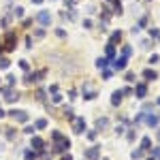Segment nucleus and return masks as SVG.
<instances>
[{
    "instance_id": "obj_25",
    "label": "nucleus",
    "mask_w": 160,
    "mask_h": 160,
    "mask_svg": "<svg viewBox=\"0 0 160 160\" xmlns=\"http://www.w3.org/2000/svg\"><path fill=\"white\" fill-rule=\"evenodd\" d=\"M150 34H152V38H158V41H160V30L152 28V30H150Z\"/></svg>"
},
{
    "instance_id": "obj_36",
    "label": "nucleus",
    "mask_w": 160,
    "mask_h": 160,
    "mask_svg": "<svg viewBox=\"0 0 160 160\" xmlns=\"http://www.w3.org/2000/svg\"><path fill=\"white\" fill-rule=\"evenodd\" d=\"M154 158H160V147H154Z\"/></svg>"
},
{
    "instance_id": "obj_37",
    "label": "nucleus",
    "mask_w": 160,
    "mask_h": 160,
    "mask_svg": "<svg viewBox=\"0 0 160 160\" xmlns=\"http://www.w3.org/2000/svg\"><path fill=\"white\" fill-rule=\"evenodd\" d=\"M56 34H58L60 38H64V36H66V32H64V30H56Z\"/></svg>"
},
{
    "instance_id": "obj_30",
    "label": "nucleus",
    "mask_w": 160,
    "mask_h": 160,
    "mask_svg": "<svg viewBox=\"0 0 160 160\" xmlns=\"http://www.w3.org/2000/svg\"><path fill=\"white\" fill-rule=\"evenodd\" d=\"M158 60H160V56H158V53H154V56L150 58V64H156V62H158Z\"/></svg>"
},
{
    "instance_id": "obj_29",
    "label": "nucleus",
    "mask_w": 160,
    "mask_h": 160,
    "mask_svg": "<svg viewBox=\"0 0 160 160\" xmlns=\"http://www.w3.org/2000/svg\"><path fill=\"white\" fill-rule=\"evenodd\" d=\"M141 47H143V49H150V47H152V43L145 38V41H141Z\"/></svg>"
},
{
    "instance_id": "obj_5",
    "label": "nucleus",
    "mask_w": 160,
    "mask_h": 160,
    "mask_svg": "<svg viewBox=\"0 0 160 160\" xmlns=\"http://www.w3.org/2000/svg\"><path fill=\"white\" fill-rule=\"evenodd\" d=\"M73 130L77 132V135H81V132L85 130V120L83 118H75L73 120Z\"/></svg>"
},
{
    "instance_id": "obj_7",
    "label": "nucleus",
    "mask_w": 160,
    "mask_h": 160,
    "mask_svg": "<svg viewBox=\"0 0 160 160\" xmlns=\"http://www.w3.org/2000/svg\"><path fill=\"white\" fill-rule=\"evenodd\" d=\"M11 118H15L17 122H28V113L26 111H17V109H13V111H9Z\"/></svg>"
},
{
    "instance_id": "obj_27",
    "label": "nucleus",
    "mask_w": 160,
    "mask_h": 160,
    "mask_svg": "<svg viewBox=\"0 0 160 160\" xmlns=\"http://www.w3.org/2000/svg\"><path fill=\"white\" fill-rule=\"evenodd\" d=\"M19 66H21V68H24V70H28V68H30L28 60H19Z\"/></svg>"
},
{
    "instance_id": "obj_40",
    "label": "nucleus",
    "mask_w": 160,
    "mask_h": 160,
    "mask_svg": "<svg viewBox=\"0 0 160 160\" xmlns=\"http://www.w3.org/2000/svg\"><path fill=\"white\" fill-rule=\"evenodd\" d=\"M158 139H160V132H158Z\"/></svg>"
},
{
    "instance_id": "obj_12",
    "label": "nucleus",
    "mask_w": 160,
    "mask_h": 160,
    "mask_svg": "<svg viewBox=\"0 0 160 160\" xmlns=\"http://www.w3.org/2000/svg\"><path fill=\"white\" fill-rule=\"evenodd\" d=\"M143 77H145V81H154V79H158L156 70H152V68H145V70H143Z\"/></svg>"
},
{
    "instance_id": "obj_22",
    "label": "nucleus",
    "mask_w": 160,
    "mask_h": 160,
    "mask_svg": "<svg viewBox=\"0 0 160 160\" xmlns=\"http://www.w3.org/2000/svg\"><path fill=\"white\" fill-rule=\"evenodd\" d=\"M150 145H152V141L147 139V137H143V141H141V147H143V150H150Z\"/></svg>"
},
{
    "instance_id": "obj_39",
    "label": "nucleus",
    "mask_w": 160,
    "mask_h": 160,
    "mask_svg": "<svg viewBox=\"0 0 160 160\" xmlns=\"http://www.w3.org/2000/svg\"><path fill=\"white\" fill-rule=\"evenodd\" d=\"M32 2H34V4H41V2H43V0H32Z\"/></svg>"
},
{
    "instance_id": "obj_15",
    "label": "nucleus",
    "mask_w": 160,
    "mask_h": 160,
    "mask_svg": "<svg viewBox=\"0 0 160 160\" xmlns=\"http://www.w3.org/2000/svg\"><path fill=\"white\" fill-rule=\"evenodd\" d=\"M107 64H109V58H107V56H103V58H98V60H96V66H98L101 70H103V68H107Z\"/></svg>"
},
{
    "instance_id": "obj_34",
    "label": "nucleus",
    "mask_w": 160,
    "mask_h": 160,
    "mask_svg": "<svg viewBox=\"0 0 160 160\" xmlns=\"http://www.w3.org/2000/svg\"><path fill=\"white\" fill-rule=\"evenodd\" d=\"M88 139H90V141H94V139H96V132H94V130H92V132H88Z\"/></svg>"
},
{
    "instance_id": "obj_8",
    "label": "nucleus",
    "mask_w": 160,
    "mask_h": 160,
    "mask_svg": "<svg viewBox=\"0 0 160 160\" xmlns=\"http://www.w3.org/2000/svg\"><path fill=\"white\" fill-rule=\"evenodd\" d=\"M126 62H128V58H124V56L122 58H115L113 60V68L115 70H124L126 68Z\"/></svg>"
},
{
    "instance_id": "obj_4",
    "label": "nucleus",
    "mask_w": 160,
    "mask_h": 160,
    "mask_svg": "<svg viewBox=\"0 0 160 160\" xmlns=\"http://www.w3.org/2000/svg\"><path fill=\"white\" fill-rule=\"evenodd\" d=\"M4 94V101H9V103H15V98H19L17 94H15V90H13V85L11 88H2V90H0Z\"/></svg>"
},
{
    "instance_id": "obj_24",
    "label": "nucleus",
    "mask_w": 160,
    "mask_h": 160,
    "mask_svg": "<svg viewBox=\"0 0 160 160\" xmlns=\"http://www.w3.org/2000/svg\"><path fill=\"white\" fill-rule=\"evenodd\" d=\"M64 17H68L70 21H73V19H77V11H75V9H70V13H66Z\"/></svg>"
},
{
    "instance_id": "obj_41",
    "label": "nucleus",
    "mask_w": 160,
    "mask_h": 160,
    "mask_svg": "<svg viewBox=\"0 0 160 160\" xmlns=\"http://www.w3.org/2000/svg\"><path fill=\"white\" fill-rule=\"evenodd\" d=\"M158 105H160V98H158Z\"/></svg>"
},
{
    "instance_id": "obj_33",
    "label": "nucleus",
    "mask_w": 160,
    "mask_h": 160,
    "mask_svg": "<svg viewBox=\"0 0 160 160\" xmlns=\"http://www.w3.org/2000/svg\"><path fill=\"white\" fill-rule=\"evenodd\" d=\"M145 24H147V17H141V19H139V24H137V26H139V28H143Z\"/></svg>"
},
{
    "instance_id": "obj_18",
    "label": "nucleus",
    "mask_w": 160,
    "mask_h": 160,
    "mask_svg": "<svg viewBox=\"0 0 160 160\" xmlns=\"http://www.w3.org/2000/svg\"><path fill=\"white\" fill-rule=\"evenodd\" d=\"M105 56H107V58H113V56H115V45H107V49H105Z\"/></svg>"
},
{
    "instance_id": "obj_21",
    "label": "nucleus",
    "mask_w": 160,
    "mask_h": 160,
    "mask_svg": "<svg viewBox=\"0 0 160 160\" xmlns=\"http://www.w3.org/2000/svg\"><path fill=\"white\" fill-rule=\"evenodd\" d=\"M130 156H132V160H139V158H143V150H135Z\"/></svg>"
},
{
    "instance_id": "obj_3",
    "label": "nucleus",
    "mask_w": 160,
    "mask_h": 160,
    "mask_svg": "<svg viewBox=\"0 0 160 160\" xmlns=\"http://www.w3.org/2000/svg\"><path fill=\"white\" fill-rule=\"evenodd\" d=\"M96 96H98V92H96L90 83H85V85H83V98H85V101H94Z\"/></svg>"
},
{
    "instance_id": "obj_26",
    "label": "nucleus",
    "mask_w": 160,
    "mask_h": 160,
    "mask_svg": "<svg viewBox=\"0 0 160 160\" xmlns=\"http://www.w3.org/2000/svg\"><path fill=\"white\" fill-rule=\"evenodd\" d=\"M36 158V150L34 152H26V160H34Z\"/></svg>"
},
{
    "instance_id": "obj_10",
    "label": "nucleus",
    "mask_w": 160,
    "mask_h": 160,
    "mask_svg": "<svg viewBox=\"0 0 160 160\" xmlns=\"http://www.w3.org/2000/svg\"><path fill=\"white\" fill-rule=\"evenodd\" d=\"M122 96H124L122 90H115V92H113V96H111V105H113V107H118V105L122 103Z\"/></svg>"
},
{
    "instance_id": "obj_9",
    "label": "nucleus",
    "mask_w": 160,
    "mask_h": 160,
    "mask_svg": "<svg viewBox=\"0 0 160 160\" xmlns=\"http://www.w3.org/2000/svg\"><path fill=\"white\" fill-rule=\"evenodd\" d=\"M145 94H147V85L145 83H139L135 88V96L137 98H145Z\"/></svg>"
},
{
    "instance_id": "obj_23",
    "label": "nucleus",
    "mask_w": 160,
    "mask_h": 160,
    "mask_svg": "<svg viewBox=\"0 0 160 160\" xmlns=\"http://www.w3.org/2000/svg\"><path fill=\"white\" fill-rule=\"evenodd\" d=\"M13 15H15V17H24V7H17V9H13Z\"/></svg>"
},
{
    "instance_id": "obj_19",
    "label": "nucleus",
    "mask_w": 160,
    "mask_h": 160,
    "mask_svg": "<svg viewBox=\"0 0 160 160\" xmlns=\"http://www.w3.org/2000/svg\"><path fill=\"white\" fill-rule=\"evenodd\" d=\"M45 126H47V120H36L34 122V128H38V130H43Z\"/></svg>"
},
{
    "instance_id": "obj_32",
    "label": "nucleus",
    "mask_w": 160,
    "mask_h": 160,
    "mask_svg": "<svg viewBox=\"0 0 160 160\" xmlns=\"http://www.w3.org/2000/svg\"><path fill=\"white\" fill-rule=\"evenodd\" d=\"M7 81H9V85H15V75H9Z\"/></svg>"
},
{
    "instance_id": "obj_31",
    "label": "nucleus",
    "mask_w": 160,
    "mask_h": 160,
    "mask_svg": "<svg viewBox=\"0 0 160 160\" xmlns=\"http://www.w3.org/2000/svg\"><path fill=\"white\" fill-rule=\"evenodd\" d=\"M83 28H85V30L92 28V21H90V19H83Z\"/></svg>"
},
{
    "instance_id": "obj_20",
    "label": "nucleus",
    "mask_w": 160,
    "mask_h": 160,
    "mask_svg": "<svg viewBox=\"0 0 160 160\" xmlns=\"http://www.w3.org/2000/svg\"><path fill=\"white\" fill-rule=\"evenodd\" d=\"M122 56H124V58H130V56H132V47H130V45H126V47L122 49Z\"/></svg>"
},
{
    "instance_id": "obj_38",
    "label": "nucleus",
    "mask_w": 160,
    "mask_h": 160,
    "mask_svg": "<svg viewBox=\"0 0 160 160\" xmlns=\"http://www.w3.org/2000/svg\"><path fill=\"white\" fill-rule=\"evenodd\" d=\"M4 115H7V111H4V109H0V118H4Z\"/></svg>"
},
{
    "instance_id": "obj_6",
    "label": "nucleus",
    "mask_w": 160,
    "mask_h": 160,
    "mask_svg": "<svg viewBox=\"0 0 160 160\" xmlns=\"http://www.w3.org/2000/svg\"><path fill=\"white\" fill-rule=\"evenodd\" d=\"M98 154H101V147L94 145V147H90V150L83 154V158H85V160H98Z\"/></svg>"
},
{
    "instance_id": "obj_28",
    "label": "nucleus",
    "mask_w": 160,
    "mask_h": 160,
    "mask_svg": "<svg viewBox=\"0 0 160 160\" xmlns=\"http://www.w3.org/2000/svg\"><path fill=\"white\" fill-rule=\"evenodd\" d=\"M34 36H36V38H43V36H45V30H43V28H38V30L34 32Z\"/></svg>"
},
{
    "instance_id": "obj_2",
    "label": "nucleus",
    "mask_w": 160,
    "mask_h": 160,
    "mask_svg": "<svg viewBox=\"0 0 160 160\" xmlns=\"http://www.w3.org/2000/svg\"><path fill=\"white\" fill-rule=\"evenodd\" d=\"M15 43H17V34H15V32H7V36H4V47L15 49Z\"/></svg>"
},
{
    "instance_id": "obj_17",
    "label": "nucleus",
    "mask_w": 160,
    "mask_h": 160,
    "mask_svg": "<svg viewBox=\"0 0 160 160\" xmlns=\"http://www.w3.org/2000/svg\"><path fill=\"white\" fill-rule=\"evenodd\" d=\"M9 64H11V60H9V58L0 56V70H7V68H9Z\"/></svg>"
},
{
    "instance_id": "obj_16",
    "label": "nucleus",
    "mask_w": 160,
    "mask_h": 160,
    "mask_svg": "<svg viewBox=\"0 0 160 160\" xmlns=\"http://www.w3.org/2000/svg\"><path fill=\"white\" fill-rule=\"evenodd\" d=\"M107 126H109V120H107V118H101V120L96 122V130H105Z\"/></svg>"
},
{
    "instance_id": "obj_14",
    "label": "nucleus",
    "mask_w": 160,
    "mask_h": 160,
    "mask_svg": "<svg viewBox=\"0 0 160 160\" xmlns=\"http://www.w3.org/2000/svg\"><path fill=\"white\" fill-rule=\"evenodd\" d=\"M32 150H43V139L41 137H32Z\"/></svg>"
},
{
    "instance_id": "obj_13",
    "label": "nucleus",
    "mask_w": 160,
    "mask_h": 160,
    "mask_svg": "<svg viewBox=\"0 0 160 160\" xmlns=\"http://www.w3.org/2000/svg\"><path fill=\"white\" fill-rule=\"evenodd\" d=\"M145 122H147V126H158V122H160V118L158 115H145Z\"/></svg>"
},
{
    "instance_id": "obj_1",
    "label": "nucleus",
    "mask_w": 160,
    "mask_h": 160,
    "mask_svg": "<svg viewBox=\"0 0 160 160\" xmlns=\"http://www.w3.org/2000/svg\"><path fill=\"white\" fill-rule=\"evenodd\" d=\"M36 21L41 26H49L51 24V13H49V11H38L36 13Z\"/></svg>"
},
{
    "instance_id": "obj_11",
    "label": "nucleus",
    "mask_w": 160,
    "mask_h": 160,
    "mask_svg": "<svg viewBox=\"0 0 160 160\" xmlns=\"http://www.w3.org/2000/svg\"><path fill=\"white\" fill-rule=\"evenodd\" d=\"M120 41H122V32H120V30L111 32V36H109V45H118Z\"/></svg>"
},
{
    "instance_id": "obj_35",
    "label": "nucleus",
    "mask_w": 160,
    "mask_h": 160,
    "mask_svg": "<svg viewBox=\"0 0 160 160\" xmlns=\"http://www.w3.org/2000/svg\"><path fill=\"white\" fill-rule=\"evenodd\" d=\"M111 77V70H103V79H109Z\"/></svg>"
}]
</instances>
